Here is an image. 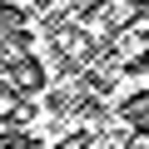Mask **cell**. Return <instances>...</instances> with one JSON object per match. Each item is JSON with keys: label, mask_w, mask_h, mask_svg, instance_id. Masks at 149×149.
<instances>
[]
</instances>
